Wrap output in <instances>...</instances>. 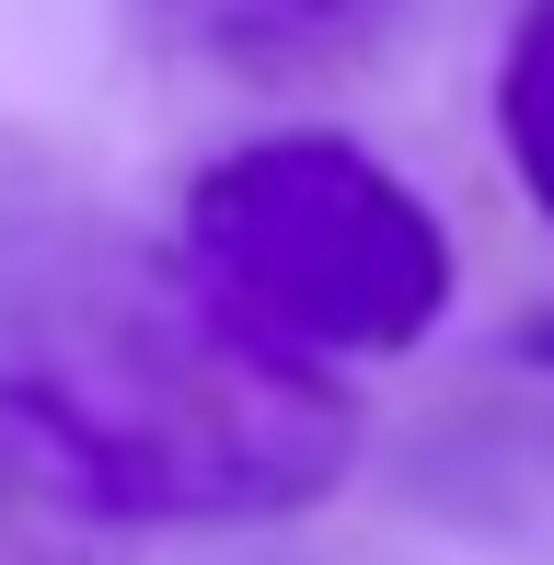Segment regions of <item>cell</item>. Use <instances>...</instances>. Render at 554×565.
Segmentation results:
<instances>
[{
	"mask_svg": "<svg viewBox=\"0 0 554 565\" xmlns=\"http://www.w3.org/2000/svg\"><path fill=\"white\" fill-rule=\"evenodd\" d=\"M0 381L173 531L300 520L359 461V393L266 347L162 231L116 220L58 139L0 116Z\"/></svg>",
	"mask_w": 554,
	"mask_h": 565,
	"instance_id": "6da1fadb",
	"label": "cell"
},
{
	"mask_svg": "<svg viewBox=\"0 0 554 565\" xmlns=\"http://www.w3.org/2000/svg\"><path fill=\"white\" fill-rule=\"evenodd\" d=\"M173 254L289 358H405L450 312L439 209L335 127H266L185 185Z\"/></svg>",
	"mask_w": 554,
	"mask_h": 565,
	"instance_id": "7a4b0ae2",
	"label": "cell"
},
{
	"mask_svg": "<svg viewBox=\"0 0 554 565\" xmlns=\"http://www.w3.org/2000/svg\"><path fill=\"white\" fill-rule=\"evenodd\" d=\"M128 35L220 93H323L359 82L427 0H116Z\"/></svg>",
	"mask_w": 554,
	"mask_h": 565,
	"instance_id": "3957f363",
	"label": "cell"
},
{
	"mask_svg": "<svg viewBox=\"0 0 554 565\" xmlns=\"http://www.w3.org/2000/svg\"><path fill=\"white\" fill-rule=\"evenodd\" d=\"M0 565H128V508L0 381Z\"/></svg>",
	"mask_w": 554,
	"mask_h": 565,
	"instance_id": "277c9868",
	"label": "cell"
},
{
	"mask_svg": "<svg viewBox=\"0 0 554 565\" xmlns=\"http://www.w3.org/2000/svg\"><path fill=\"white\" fill-rule=\"evenodd\" d=\"M497 139H509L520 196L554 231V0H520L509 23V58H497Z\"/></svg>",
	"mask_w": 554,
	"mask_h": 565,
	"instance_id": "5b68a950",
	"label": "cell"
},
{
	"mask_svg": "<svg viewBox=\"0 0 554 565\" xmlns=\"http://www.w3.org/2000/svg\"><path fill=\"white\" fill-rule=\"evenodd\" d=\"M520 358H532V370H554V312H532V323H520Z\"/></svg>",
	"mask_w": 554,
	"mask_h": 565,
	"instance_id": "8992f818",
	"label": "cell"
}]
</instances>
